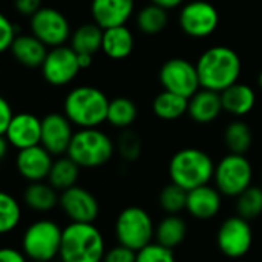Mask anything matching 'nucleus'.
<instances>
[{"instance_id": "32", "label": "nucleus", "mask_w": 262, "mask_h": 262, "mask_svg": "<svg viewBox=\"0 0 262 262\" xmlns=\"http://www.w3.org/2000/svg\"><path fill=\"white\" fill-rule=\"evenodd\" d=\"M21 223V206L15 196L8 192L0 193V232L8 235Z\"/></svg>"}, {"instance_id": "24", "label": "nucleus", "mask_w": 262, "mask_h": 262, "mask_svg": "<svg viewBox=\"0 0 262 262\" xmlns=\"http://www.w3.org/2000/svg\"><path fill=\"white\" fill-rule=\"evenodd\" d=\"M60 192H57L48 181L28 183L23 190L25 206L37 213H48L58 206Z\"/></svg>"}, {"instance_id": "15", "label": "nucleus", "mask_w": 262, "mask_h": 262, "mask_svg": "<svg viewBox=\"0 0 262 262\" xmlns=\"http://www.w3.org/2000/svg\"><path fill=\"white\" fill-rule=\"evenodd\" d=\"M74 124L64 114L52 112L41 118V141L40 144L54 157L68 154L74 138Z\"/></svg>"}, {"instance_id": "11", "label": "nucleus", "mask_w": 262, "mask_h": 262, "mask_svg": "<svg viewBox=\"0 0 262 262\" xmlns=\"http://www.w3.org/2000/svg\"><path fill=\"white\" fill-rule=\"evenodd\" d=\"M29 29L49 49L63 46L71 40L72 31L66 15L49 6H41L32 17H29Z\"/></svg>"}, {"instance_id": "26", "label": "nucleus", "mask_w": 262, "mask_h": 262, "mask_svg": "<svg viewBox=\"0 0 262 262\" xmlns=\"http://www.w3.org/2000/svg\"><path fill=\"white\" fill-rule=\"evenodd\" d=\"M80 169L81 167L72 158H69L68 155L57 157L54 160L52 169L49 172L48 183L57 192H63L66 189H71V187L77 186V183H78Z\"/></svg>"}, {"instance_id": "7", "label": "nucleus", "mask_w": 262, "mask_h": 262, "mask_svg": "<svg viewBox=\"0 0 262 262\" xmlns=\"http://www.w3.org/2000/svg\"><path fill=\"white\" fill-rule=\"evenodd\" d=\"M155 226L146 209L140 206L124 207L114 224L115 239L118 244L138 252L155 241Z\"/></svg>"}, {"instance_id": "9", "label": "nucleus", "mask_w": 262, "mask_h": 262, "mask_svg": "<svg viewBox=\"0 0 262 262\" xmlns=\"http://www.w3.org/2000/svg\"><path fill=\"white\" fill-rule=\"evenodd\" d=\"M158 78L164 91L183 95L186 98H190L201 89L196 63H192L187 58L175 57L164 61L160 68Z\"/></svg>"}, {"instance_id": "4", "label": "nucleus", "mask_w": 262, "mask_h": 262, "mask_svg": "<svg viewBox=\"0 0 262 262\" xmlns=\"http://www.w3.org/2000/svg\"><path fill=\"white\" fill-rule=\"evenodd\" d=\"M215 166L216 163L207 152L196 147H184L172 155L167 172L170 183L189 192L210 184L213 181Z\"/></svg>"}, {"instance_id": "25", "label": "nucleus", "mask_w": 262, "mask_h": 262, "mask_svg": "<svg viewBox=\"0 0 262 262\" xmlns=\"http://www.w3.org/2000/svg\"><path fill=\"white\" fill-rule=\"evenodd\" d=\"M103 32L104 29L100 28L95 21L83 23L78 28L72 31L69 46L77 54H91L95 55L98 51H101L103 43Z\"/></svg>"}, {"instance_id": "12", "label": "nucleus", "mask_w": 262, "mask_h": 262, "mask_svg": "<svg viewBox=\"0 0 262 262\" xmlns=\"http://www.w3.org/2000/svg\"><path fill=\"white\" fill-rule=\"evenodd\" d=\"M253 244V230L250 221L233 215L226 218L216 232V246L220 252L232 259L246 256Z\"/></svg>"}, {"instance_id": "6", "label": "nucleus", "mask_w": 262, "mask_h": 262, "mask_svg": "<svg viewBox=\"0 0 262 262\" xmlns=\"http://www.w3.org/2000/svg\"><path fill=\"white\" fill-rule=\"evenodd\" d=\"M63 227L49 218L31 223L20 239V250L31 262H52L60 255Z\"/></svg>"}, {"instance_id": "16", "label": "nucleus", "mask_w": 262, "mask_h": 262, "mask_svg": "<svg viewBox=\"0 0 262 262\" xmlns=\"http://www.w3.org/2000/svg\"><path fill=\"white\" fill-rule=\"evenodd\" d=\"M52 164L54 155L41 144L17 150L15 155V169L26 183L48 181Z\"/></svg>"}, {"instance_id": "8", "label": "nucleus", "mask_w": 262, "mask_h": 262, "mask_svg": "<svg viewBox=\"0 0 262 262\" xmlns=\"http://www.w3.org/2000/svg\"><path fill=\"white\" fill-rule=\"evenodd\" d=\"M253 181V166L246 155L227 154L215 166V187L227 198H236Z\"/></svg>"}, {"instance_id": "31", "label": "nucleus", "mask_w": 262, "mask_h": 262, "mask_svg": "<svg viewBox=\"0 0 262 262\" xmlns=\"http://www.w3.org/2000/svg\"><path fill=\"white\" fill-rule=\"evenodd\" d=\"M224 143L230 154L246 155L253 143V135L249 124L241 120L232 121L224 130Z\"/></svg>"}, {"instance_id": "21", "label": "nucleus", "mask_w": 262, "mask_h": 262, "mask_svg": "<svg viewBox=\"0 0 262 262\" xmlns=\"http://www.w3.org/2000/svg\"><path fill=\"white\" fill-rule=\"evenodd\" d=\"M12 57L26 68H41L49 49L34 34H18L11 46Z\"/></svg>"}, {"instance_id": "17", "label": "nucleus", "mask_w": 262, "mask_h": 262, "mask_svg": "<svg viewBox=\"0 0 262 262\" xmlns=\"http://www.w3.org/2000/svg\"><path fill=\"white\" fill-rule=\"evenodd\" d=\"M2 137L17 150L37 146L41 141V120L31 112L15 114Z\"/></svg>"}, {"instance_id": "28", "label": "nucleus", "mask_w": 262, "mask_h": 262, "mask_svg": "<svg viewBox=\"0 0 262 262\" xmlns=\"http://www.w3.org/2000/svg\"><path fill=\"white\" fill-rule=\"evenodd\" d=\"M187 109H189V98L164 89L152 101L154 114L164 121H173L181 118L184 114H187Z\"/></svg>"}, {"instance_id": "14", "label": "nucleus", "mask_w": 262, "mask_h": 262, "mask_svg": "<svg viewBox=\"0 0 262 262\" xmlns=\"http://www.w3.org/2000/svg\"><path fill=\"white\" fill-rule=\"evenodd\" d=\"M58 207L69 223L95 224L100 216V203L97 196L78 184L60 192Z\"/></svg>"}, {"instance_id": "22", "label": "nucleus", "mask_w": 262, "mask_h": 262, "mask_svg": "<svg viewBox=\"0 0 262 262\" xmlns=\"http://www.w3.org/2000/svg\"><path fill=\"white\" fill-rule=\"evenodd\" d=\"M221 100L224 112L241 118L253 111L256 104V94L252 86L238 81L221 92Z\"/></svg>"}, {"instance_id": "40", "label": "nucleus", "mask_w": 262, "mask_h": 262, "mask_svg": "<svg viewBox=\"0 0 262 262\" xmlns=\"http://www.w3.org/2000/svg\"><path fill=\"white\" fill-rule=\"evenodd\" d=\"M14 115L15 114L12 111V106L6 101V98H0V134H3L8 129Z\"/></svg>"}, {"instance_id": "37", "label": "nucleus", "mask_w": 262, "mask_h": 262, "mask_svg": "<svg viewBox=\"0 0 262 262\" xmlns=\"http://www.w3.org/2000/svg\"><path fill=\"white\" fill-rule=\"evenodd\" d=\"M17 35L14 23L6 15H0V51H9Z\"/></svg>"}, {"instance_id": "34", "label": "nucleus", "mask_w": 262, "mask_h": 262, "mask_svg": "<svg viewBox=\"0 0 262 262\" xmlns=\"http://www.w3.org/2000/svg\"><path fill=\"white\" fill-rule=\"evenodd\" d=\"M236 215L252 221L262 215V187L250 186L239 196H236Z\"/></svg>"}, {"instance_id": "2", "label": "nucleus", "mask_w": 262, "mask_h": 262, "mask_svg": "<svg viewBox=\"0 0 262 262\" xmlns=\"http://www.w3.org/2000/svg\"><path fill=\"white\" fill-rule=\"evenodd\" d=\"M111 100L95 86H77L68 92L63 101V114L78 129L100 127L107 121Z\"/></svg>"}, {"instance_id": "38", "label": "nucleus", "mask_w": 262, "mask_h": 262, "mask_svg": "<svg viewBox=\"0 0 262 262\" xmlns=\"http://www.w3.org/2000/svg\"><path fill=\"white\" fill-rule=\"evenodd\" d=\"M137 261V252L124 247L121 244H117L112 249H107L104 253L103 262H135Z\"/></svg>"}, {"instance_id": "13", "label": "nucleus", "mask_w": 262, "mask_h": 262, "mask_svg": "<svg viewBox=\"0 0 262 262\" xmlns=\"http://www.w3.org/2000/svg\"><path fill=\"white\" fill-rule=\"evenodd\" d=\"M40 69L45 81L57 88L72 83L81 71L78 54L66 45L51 48Z\"/></svg>"}, {"instance_id": "10", "label": "nucleus", "mask_w": 262, "mask_h": 262, "mask_svg": "<svg viewBox=\"0 0 262 262\" xmlns=\"http://www.w3.org/2000/svg\"><path fill=\"white\" fill-rule=\"evenodd\" d=\"M178 25L186 35L192 38H206L216 31L220 12L207 0H190L181 6Z\"/></svg>"}, {"instance_id": "45", "label": "nucleus", "mask_w": 262, "mask_h": 262, "mask_svg": "<svg viewBox=\"0 0 262 262\" xmlns=\"http://www.w3.org/2000/svg\"><path fill=\"white\" fill-rule=\"evenodd\" d=\"M258 84H259V88L262 89V71L259 72V75H258Z\"/></svg>"}, {"instance_id": "3", "label": "nucleus", "mask_w": 262, "mask_h": 262, "mask_svg": "<svg viewBox=\"0 0 262 262\" xmlns=\"http://www.w3.org/2000/svg\"><path fill=\"white\" fill-rule=\"evenodd\" d=\"M106 241L92 223H69L63 227L60 262H103Z\"/></svg>"}, {"instance_id": "44", "label": "nucleus", "mask_w": 262, "mask_h": 262, "mask_svg": "<svg viewBox=\"0 0 262 262\" xmlns=\"http://www.w3.org/2000/svg\"><path fill=\"white\" fill-rule=\"evenodd\" d=\"M8 147H11V146H9V143L6 141V138H5V137H2V138H0V158H5V157H6V154H8Z\"/></svg>"}, {"instance_id": "23", "label": "nucleus", "mask_w": 262, "mask_h": 262, "mask_svg": "<svg viewBox=\"0 0 262 262\" xmlns=\"http://www.w3.org/2000/svg\"><path fill=\"white\" fill-rule=\"evenodd\" d=\"M134 48L135 37L126 25L104 29L101 51L106 57L112 60H124L132 54Z\"/></svg>"}, {"instance_id": "20", "label": "nucleus", "mask_w": 262, "mask_h": 262, "mask_svg": "<svg viewBox=\"0 0 262 262\" xmlns=\"http://www.w3.org/2000/svg\"><path fill=\"white\" fill-rule=\"evenodd\" d=\"M221 112H224V107L220 92L201 88L189 98L187 114L198 124L213 123L221 115Z\"/></svg>"}, {"instance_id": "19", "label": "nucleus", "mask_w": 262, "mask_h": 262, "mask_svg": "<svg viewBox=\"0 0 262 262\" xmlns=\"http://www.w3.org/2000/svg\"><path fill=\"white\" fill-rule=\"evenodd\" d=\"M223 193L210 184L187 192L186 212L201 221L213 220L223 209Z\"/></svg>"}, {"instance_id": "30", "label": "nucleus", "mask_w": 262, "mask_h": 262, "mask_svg": "<svg viewBox=\"0 0 262 262\" xmlns=\"http://www.w3.org/2000/svg\"><path fill=\"white\" fill-rule=\"evenodd\" d=\"M137 26L143 34L147 35H155L160 34L161 31H164V28L169 23V14L167 9L150 3L143 6L138 12H137Z\"/></svg>"}, {"instance_id": "42", "label": "nucleus", "mask_w": 262, "mask_h": 262, "mask_svg": "<svg viewBox=\"0 0 262 262\" xmlns=\"http://www.w3.org/2000/svg\"><path fill=\"white\" fill-rule=\"evenodd\" d=\"M150 3H155L164 9H175V8H180L186 3V0H150Z\"/></svg>"}, {"instance_id": "39", "label": "nucleus", "mask_w": 262, "mask_h": 262, "mask_svg": "<svg viewBox=\"0 0 262 262\" xmlns=\"http://www.w3.org/2000/svg\"><path fill=\"white\" fill-rule=\"evenodd\" d=\"M14 6L21 15L32 17L41 8V0H14Z\"/></svg>"}, {"instance_id": "33", "label": "nucleus", "mask_w": 262, "mask_h": 262, "mask_svg": "<svg viewBox=\"0 0 262 262\" xmlns=\"http://www.w3.org/2000/svg\"><path fill=\"white\" fill-rule=\"evenodd\" d=\"M158 204L166 215H180L187 206V190L175 183H169L161 189L158 195Z\"/></svg>"}, {"instance_id": "35", "label": "nucleus", "mask_w": 262, "mask_h": 262, "mask_svg": "<svg viewBox=\"0 0 262 262\" xmlns=\"http://www.w3.org/2000/svg\"><path fill=\"white\" fill-rule=\"evenodd\" d=\"M135 262H177V258L172 249L154 241L137 252Z\"/></svg>"}, {"instance_id": "27", "label": "nucleus", "mask_w": 262, "mask_h": 262, "mask_svg": "<svg viewBox=\"0 0 262 262\" xmlns=\"http://www.w3.org/2000/svg\"><path fill=\"white\" fill-rule=\"evenodd\" d=\"M187 236V223L180 215H166L155 226V241L164 247L175 249Z\"/></svg>"}, {"instance_id": "43", "label": "nucleus", "mask_w": 262, "mask_h": 262, "mask_svg": "<svg viewBox=\"0 0 262 262\" xmlns=\"http://www.w3.org/2000/svg\"><path fill=\"white\" fill-rule=\"evenodd\" d=\"M92 61H94V55H91V54H78V64H80L81 69L91 68Z\"/></svg>"}, {"instance_id": "1", "label": "nucleus", "mask_w": 262, "mask_h": 262, "mask_svg": "<svg viewBox=\"0 0 262 262\" xmlns=\"http://www.w3.org/2000/svg\"><path fill=\"white\" fill-rule=\"evenodd\" d=\"M196 69L201 88L221 94L238 83L243 64L235 49L229 46H212L200 55Z\"/></svg>"}, {"instance_id": "29", "label": "nucleus", "mask_w": 262, "mask_h": 262, "mask_svg": "<svg viewBox=\"0 0 262 262\" xmlns=\"http://www.w3.org/2000/svg\"><path fill=\"white\" fill-rule=\"evenodd\" d=\"M138 117L137 104L127 97H117L111 100L107 109V123L117 129H129Z\"/></svg>"}, {"instance_id": "5", "label": "nucleus", "mask_w": 262, "mask_h": 262, "mask_svg": "<svg viewBox=\"0 0 262 262\" xmlns=\"http://www.w3.org/2000/svg\"><path fill=\"white\" fill-rule=\"evenodd\" d=\"M115 150V143L104 130L89 127L75 130L66 155L81 169H98L112 160Z\"/></svg>"}, {"instance_id": "18", "label": "nucleus", "mask_w": 262, "mask_h": 262, "mask_svg": "<svg viewBox=\"0 0 262 262\" xmlns=\"http://www.w3.org/2000/svg\"><path fill=\"white\" fill-rule=\"evenodd\" d=\"M135 12V0H92V20L103 29L126 25Z\"/></svg>"}, {"instance_id": "36", "label": "nucleus", "mask_w": 262, "mask_h": 262, "mask_svg": "<svg viewBox=\"0 0 262 262\" xmlns=\"http://www.w3.org/2000/svg\"><path fill=\"white\" fill-rule=\"evenodd\" d=\"M117 150L126 161H135L141 155V140L132 130H124L117 143Z\"/></svg>"}, {"instance_id": "41", "label": "nucleus", "mask_w": 262, "mask_h": 262, "mask_svg": "<svg viewBox=\"0 0 262 262\" xmlns=\"http://www.w3.org/2000/svg\"><path fill=\"white\" fill-rule=\"evenodd\" d=\"M0 262H31L28 256L14 247H3L0 250Z\"/></svg>"}]
</instances>
